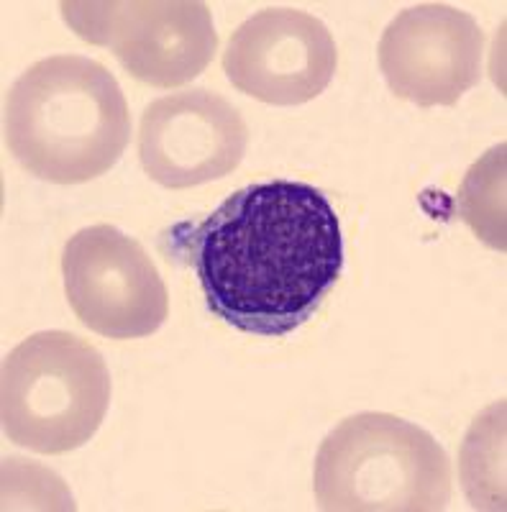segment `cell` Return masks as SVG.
<instances>
[{
    "mask_svg": "<svg viewBox=\"0 0 507 512\" xmlns=\"http://www.w3.org/2000/svg\"><path fill=\"white\" fill-rule=\"evenodd\" d=\"M338 52L321 18L295 8H264L228 39L223 72L239 93L269 105L315 100L336 75Z\"/></svg>",
    "mask_w": 507,
    "mask_h": 512,
    "instance_id": "7",
    "label": "cell"
},
{
    "mask_svg": "<svg viewBox=\"0 0 507 512\" xmlns=\"http://www.w3.org/2000/svg\"><path fill=\"white\" fill-rule=\"evenodd\" d=\"M210 313L249 336L300 328L344 272V236L318 187L269 180L234 192L185 239Z\"/></svg>",
    "mask_w": 507,
    "mask_h": 512,
    "instance_id": "1",
    "label": "cell"
},
{
    "mask_svg": "<svg viewBox=\"0 0 507 512\" xmlns=\"http://www.w3.org/2000/svg\"><path fill=\"white\" fill-rule=\"evenodd\" d=\"M108 405L111 372L100 351L75 333H34L3 359V433L34 454H70L85 446Z\"/></svg>",
    "mask_w": 507,
    "mask_h": 512,
    "instance_id": "4",
    "label": "cell"
},
{
    "mask_svg": "<svg viewBox=\"0 0 507 512\" xmlns=\"http://www.w3.org/2000/svg\"><path fill=\"white\" fill-rule=\"evenodd\" d=\"M484 34L474 16L446 3H418L379 39V70L397 98L420 108L456 105L482 80Z\"/></svg>",
    "mask_w": 507,
    "mask_h": 512,
    "instance_id": "8",
    "label": "cell"
},
{
    "mask_svg": "<svg viewBox=\"0 0 507 512\" xmlns=\"http://www.w3.org/2000/svg\"><path fill=\"white\" fill-rule=\"evenodd\" d=\"M131 139V113L111 70L82 54L39 59L6 98V141L18 164L54 185L105 175Z\"/></svg>",
    "mask_w": 507,
    "mask_h": 512,
    "instance_id": "2",
    "label": "cell"
},
{
    "mask_svg": "<svg viewBox=\"0 0 507 512\" xmlns=\"http://www.w3.org/2000/svg\"><path fill=\"white\" fill-rule=\"evenodd\" d=\"M62 277L77 320L105 338H146L169 315L167 285L152 256L116 226L98 223L70 236Z\"/></svg>",
    "mask_w": 507,
    "mask_h": 512,
    "instance_id": "6",
    "label": "cell"
},
{
    "mask_svg": "<svg viewBox=\"0 0 507 512\" xmlns=\"http://www.w3.org/2000/svg\"><path fill=\"white\" fill-rule=\"evenodd\" d=\"M59 11L82 41L111 49L152 88L193 82L218 49L210 8L198 0H65Z\"/></svg>",
    "mask_w": 507,
    "mask_h": 512,
    "instance_id": "5",
    "label": "cell"
},
{
    "mask_svg": "<svg viewBox=\"0 0 507 512\" xmlns=\"http://www.w3.org/2000/svg\"><path fill=\"white\" fill-rule=\"evenodd\" d=\"M315 500L331 512H433L451 500V464L436 438L387 413L338 423L318 448Z\"/></svg>",
    "mask_w": 507,
    "mask_h": 512,
    "instance_id": "3",
    "label": "cell"
},
{
    "mask_svg": "<svg viewBox=\"0 0 507 512\" xmlns=\"http://www.w3.org/2000/svg\"><path fill=\"white\" fill-rule=\"evenodd\" d=\"M459 210L484 244L505 251V144L469 169L459 192Z\"/></svg>",
    "mask_w": 507,
    "mask_h": 512,
    "instance_id": "10",
    "label": "cell"
},
{
    "mask_svg": "<svg viewBox=\"0 0 507 512\" xmlns=\"http://www.w3.org/2000/svg\"><path fill=\"white\" fill-rule=\"evenodd\" d=\"M249 146L244 118L223 95L182 90L144 108L141 167L157 185L185 190L231 175Z\"/></svg>",
    "mask_w": 507,
    "mask_h": 512,
    "instance_id": "9",
    "label": "cell"
}]
</instances>
